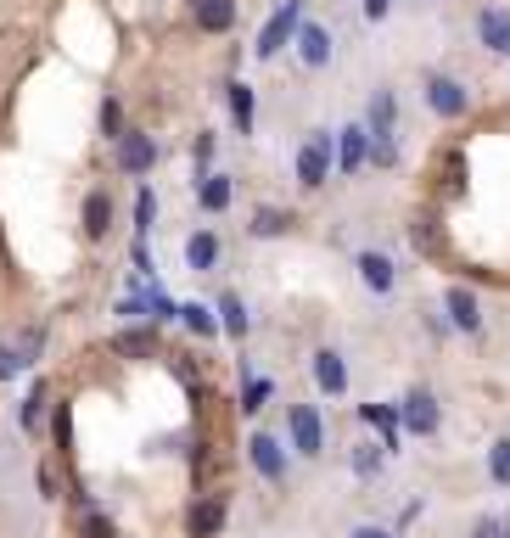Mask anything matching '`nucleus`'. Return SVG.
Returning a JSON list of instances; mask_svg holds the SVG:
<instances>
[{"label": "nucleus", "mask_w": 510, "mask_h": 538, "mask_svg": "<svg viewBox=\"0 0 510 538\" xmlns=\"http://www.w3.org/2000/svg\"><path fill=\"white\" fill-rule=\"evenodd\" d=\"M393 124H398V101H393V90H376V101H370V157L382 163V169H393L398 163V135H393Z\"/></svg>", "instance_id": "nucleus-1"}, {"label": "nucleus", "mask_w": 510, "mask_h": 538, "mask_svg": "<svg viewBox=\"0 0 510 538\" xmlns=\"http://www.w3.org/2000/svg\"><path fill=\"white\" fill-rule=\"evenodd\" d=\"M286 443H292L298 460H320L326 454V421H320L314 404H292L286 410Z\"/></svg>", "instance_id": "nucleus-2"}, {"label": "nucleus", "mask_w": 510, "mask_h": 538, "mask_svg": "<svg viewBox=\"0 0 510 538\" xmlns=\"http://www.w3.org/2000/svg\"><path fill=\"white\" fill-rule=\"evenodd\" d=\"M331 152H337V135L331 129H309V141L298 146V185L303 191H320L331 180Z\"/></svg>", "instance_id": "nucleus-3"}, {"label": "nucleus", "mask_w": 510, "mask_h": 538, "mask_svg": "<svg viewBox=\"0 0 510 538\" xmlns=\"http://www.w3.org/2000/svg\"><path fill=\"white\" fill-rule=\"evenodd\" d=\"M292 443H281L275 432H247V466L258 471L264 482H286V471H292Z\"/></svg>", "instance_id": "nucleus-4"}, {"label": "nucleus", "mask_w": 510, "mask_h": 538, "mask_svg": "<svg viewBox=\"0 0 510 538\" xmlns=\"http://www.w3.org/2000/svg\"><path fill=\"white\" fill-rule=\"evenodd\" d=\"M298 23H303V0H286V6H275V12H270V23L258 29L253 57H258V62L281 57V45H286V40H298Z\"/></svg>", "instance_id": "nucleus-5"}, {"label": "nucleus", "mask_w": 510, "mask_h": 538, "mask_svg": "<svg viewBox=\"0 0 510 538\" xmlns=\"http://www.w3.org/2000/svg\"><path fill=\"white\" fill-rule=\"evenodd\" d=\"M398 426L410 432V438H432L443 426V410L438 398H432V387H410V393L398 398Z\"/></svg>", "instance_id": "nucleus-6"}, {"label": "nucleus", "mask_w": 510, "mask_h": 538, "mask_svg": "<svg viewBox=\"0 0 510 538\" xmlns=\"http://www.w3.org/2000/svg\"><path fill=\"white\" fill-rule=\"evenodd\" d=\"M426 107L438 118H466L471 113V96L460 79H449V73H426Z\"/></svg>", "instance_id": "nucleus-7"}, {"label": "nucleus", "mask_w": 510, "mask_h": 538, "mask_svg": "<svg viewBox=\"0 0 510 538\" xmlns=\"http://www.w3.org/2000/svg\"><path fill=\"white\" fill-rule=\"evenodd\" d=\"M113 163H118L124 174H146V169L157 163V141H152V135H141V129H124V135H118Z\"/></svg>", "instance_id": "nucleus-8"}, {"label": "nucleus", "mask_w": 510, "mask_h": 538, "mask_svg": "<svg viewBox=\"0 0 510 538\" xmlns=\"http://www.w3.org/2000/svg\"><path fill=\"white\" fill-rule=\"evenodd\" d=\"M309 370H314V387H320L326 398H342V393H348V359H342L337 348H314Z\"/></svg>", "instance_id": "nucleus-9"}, {"label": "nucleus", "mask_w": 510, "mask_h": 538, "mask_svg": "<svg viewBox=\"0 0 510 538\" xmlns=\"http://www.w3.org/2000/svg\"><path fill=\"white\" fill-rule=\"evenodd\" d=\"M354 269H359V281H365V292H376V298H387L398 286V264L387 253H376V247H365V253L354 258Z\"/></svg>", "instance_id": "nucleus-10"}, {"label": "nucleus", "mask_w": 510, "mask_h": 538, "mask_svg": "<svg viewBox=\"0 0 510 538\" xmlns=\"http://www.w3.org/2000/svg\"><path fill=\"white\" fill-rule=\"evenodd\" d=\"M219 527H225V499L219 494H202L197 505L185 510V533L191 538H219Z\"/></svg>", "instance_id": "nucleus-11"}, {"label": "nucleus", "mask_w": 510, "mask_h": 538, "mask_svg": "<svg viewBox=\"0 0 510 538\" xmlns=\"http://www.w3.org/2000/svg\"><path fill=\"white\" fill-rule=\"evenodd\" d=\"M443 309H449L454 331H482V303L471 286H449V292H443Z\"/></svg>", "instance_id": "nucleus-12"}, {"label": "nucleus", "mask_w": 510, "mask_h": 538, "mask_svg": "<svg viewBox=\"0 0 510 538\" xmlns=\"http://www.w3.org/2000/svg\"><path fill=\"white\" fill-rule=\"evenodd\" d=\"M370 157V129L365 124H348L337 129V169L342 174H359V163Z\"/></svg>", "instance_id": "nucleus-13"}, {"label": "nucleus", "mask_w": 510, "mask_h": 538, "mask_svg": "<svg viewBox=\"0 0 510 538\" xmlns=\"http://www.w3.org/2000/svg\"><path fill=\"white\" fill-rule=\"evenodd\" d=\"M477 40L494 51V57H510V12L505 6H488V12L477 17Z\"/></svg>", "instance_id": "nucleus-14"}, {"label": "nucleus", "mask_w": 510, "mask_h": 538, "mask_svg": "<svg viewBox=\"0 0 510 538\" xmlns=\"http://www.w3.org/2000/svg\"><path fill=\"white\" fill-rule=\"evenodd\" d=\"M79 225H85V241H101L107 230H113V197H107V191H90Z\"/></svg>", "instance_id": "nucleus-15"}, {"label": "nucleus", "mask_w": 510, "mask_h": 538, "mask_svg": "<svg viewBox=\"0 0 510 538\" xmlns=\"http://www.w3.org/2000/svg\"><path fill=\"white\" fill-rule=\"evenodd\" d=\"M197 29L202 34H230L236 29V0H197Z\"/></svg>", "instance_id": "nucleus-16"}, {"label": "nucleus", "mask_w": 510, "mask_h": 538, "mask_svg": "<svg viewBox=\"0 0 510 538\" xmlns=\"http://www.w3.org/2000/svg\"><path fill=\"white\" fill-rule=\"evenodd\" d=\"M298 57H303V68H326V62H331V29L303 23V29H298Z\"/></svg>", "instance_id": "nucleus-17"}, {"label": "nucleus", "mask_w": 510, "mask_h": 538, "mask_svg": "<svg viewBox=\"0 0 510 538\" xmlns=\"http://www.w3.org/2000/svg\"><path fill=\"white\" fill-rule=\"evenodd\" d=\"M359 421L382 432V449H398V432H404V426H398V410H387V404H359Z\"/></svg>", "instance_id": "nucleus-18"}, {"label": "nucleus", "mask_w": 510, "mask_h": 538, "mask_svg": "<svg viewBox=\"0 0 510 538\" xmlns=\"http://www.w3.org/2000/svg\"><path fill=\"white\" fill-rule=\"evenodd\" d=\"M230 191H236V185H230V174H202L197 202H202L208 213H225V208H230Z\"/></svg>", "instance_id": "nucleus-19"}, {"label": "nucleus", "mask_w": 510, "mask_h": 538, "mask_svg": "<svg viewBox=\"0 0 510 538\" xmlns=\"http://www.w3.org/2000/svg\"><path fill=\"white\" fill-rule=\"evenodd\" d=\"M185 264L197 269V275H202V269H213V264H219V241H213V230H197V236L185 241Z\"/></svg>", "instance_id": "nucleus-20"}, {"label": "nucleus", "mask_w": 510, "mask_h": 538, "mask_svg": "<svg viewBox=\"0 0 510 538\" xmlns=\"http://www.w3.org/2000/svg\"><path fill=\"white\" fill-rule=\"evenodd\" d=\"M113 354H124V359L157 354V326L152 331H118V337H113Z\"/></svg>", "instance_id": "nucleus-21"}, {"label": "nucleus", "mask_w": 510, "mask_h": 538, "mask_svg": "<svg viewBox=\"0 0 510 538\" xmlns=\"http://www.w3.org/2000/svg\"><path fill=\"white\" fill-rule=\"evenodd\" d=\"M348 466H354V477H382L387 449H376V443H354V449H348Z\"/></svg>", "instance_id": "nucleus-22"}, {"label": "nucleus", "mask_w": 510, "mask_h": 538, "mask_svg": "<svg viewBox=\"0 0 510 538\" xmlns=\"http://www.w3.org/2000/svg\"><path fill=\"white\" fill-rule=\"evenodd\" d=\"M230 118H236L241 135H253V85H230Z\"/></svg>", "instance_id": "nucleus-23"}, {"label": "nucleus", "mask_w": 510, "mask_h": 538, "mask_svg": "<svg viewBox=\"0 0 510 538\" xmlns=\"http://www.w3.org/2000/svg\"><path fill=\"white\" fill-rule=\"evenodd\" d=\"M488 482H494V488H510V438L488 443Z\"/></svg>", "instance_id": "nucleus-24"}, {"label": "nucleus", "mask_w": 510, "mask_h": 538, "mask_svg": "<svg viewBox=\"0 0 510 538\" xmlns=\"http://www.w3.org/2000/svg\"><path fill=\"white\" fill-rule=\"evenodd\" d=\"M219 326H225L230 337H247V326H253V320H247L241 298H219Z\"/></svg>", "instance_id": "nucleus-25"}, {"label": "nucleus", "mask_w": 510, "mask_h": 538, "mask_svg": "<svg viewBox=\"0 0 510 538\" xmlns=\"http://www.w3.org/2000/svg\"><path fill=\"white\" fill-rule=\"evenodd\" d=\"M281 230H292V213H281V208H258L253 213V236H281Z\"/></svg>", "instance_id": "nucleus-26"}, {"label": "nucleus", "mask_w": 510, "mask_h": 538, "mask_svg": "<svg viewBox=\"0 0 510 538\" xmlns=\"http://www.w3.org/2000/svg\"><path fill=\"white\" fill-rule=\"evenodd\" d=\"M185 314V326L197 331V337H219V320H213V309H202V303H191V309H180Z\"/></svg>", "instance_id": "nucleus-27"}, {"label": "nucleus", "mask_w": 510, "mask_h": 538, "mask_svg": "<svg viewBox=\"0 0 510 538\" xmlns=\"http://www.w3.org/2000/svg\"><path fill=\"white\" fill-rule=\"evenodd\" d=\"M79 538H118L113 516H101V510H85V522H79Z\"/></svg>", "instance_id": "nucleus-28"}, {"label": "nucleus", "mask_w": 510, "mask_h": 538, "mask_svg": "<svg viewBox=\"0 0 510 538\" xmlns=\"http://www.w3.org/2000/svg\"><path fill=\"white\" fill-rule=\"evenodd\" d=\"M101 135H107V141L124 135V113H118V101H101Z\"/></svg>", "instance_id": "nucleus-29"}, {"label": "nucleus", "mask_w": 510, "mask_h": 538, "mask_svg": "<svg viewBox=\"0 0 510 538\" xmlns=\"http://www.w3.org/2000/svg\"><path fill=\"white\" fill-rule=\"evenodd\" d=\"M152 219H157V197H152V191H141V197H135V230L146 236V230H152Z\"/></svg>", "instance_id": "nucleus-30"}, {"label": "nucleus", "mask_w": 510, "mask_h": 538, "mask_svg": "<svg viewBox=\"0 0 510 538\" xmlns=\"http://www.w3.org/2000/svg\"><path fill=\"white\" fill-rule=\"evenodd\" d=\"M471 538H505V516H477V522H471Z\"/></svg>", "instance_id": "nucleus-31"}, {"label": "nucleus", "mask_w": 510, "mask_h": 538, "mask_svg": "<svg viewBox=\"0 0 510 538\" xmlns=\"http://www.w3.org/2000/svg\"><path fill=\"white\" fill-rule=\"evenodd\" d=\"M264 398H270V382H253L247 393H241V410H247V415H258V410H264Z\"/></svg>", "instance_id": "nucleus-32"}, {"label": "nucleus", "mask_w": 510, "mask_h": 538, "mask_svg": "<svg viewBox=\"0 0 510 538\" xmlns=\"http://www.w3.org/2000/svg\"><path fill=\"white\" fill-rule=\"evenodd\" d=\"M40 410H45V387H34V393H29V404H23V426H29V432L40 426Z\"/></svg>", "instance_id": "nucleus-33"}, {"label": "nucleus", "mask_w": 510, "mask_h": 538, "mask_svg": "<svg viewBox=\"0 0 510 538\" xmlns=\"http://www.w3.org/2000/svg\"><path fill=\"white\" fill-rule=\"evenodd\" d=\"M348 538H398L393 527H382V522H354L348 527Z\"/></svg>", "instance_id": "nucleus-34"}, {"label": "nucleus", "mask_w": 510, "mask_h": 538, "mask_svg": "<svg viewBox=\"0 0 510 538\" xmlns=\"http://www.w3.org/2000/svg\"><path fill=\"white\" fill-rule=\"evenodd\" d=\"M17 370H23V354H12V348H0V382H12Z\"/></svg>", "instance_id": "nucleus-35"}, {"label": "nucleus", "mask_w": 510, "mask_h": 538, "mask_svg": "<svg viewBox=\"0 0 510 538\" xmlns=\"http://www.w3.org/2000/svg\"><path fill=\"white\" fill-rule=\"evenodd\" d=\"M387 12H393V0H365V17H370V23H382Z\"/></svg>", "instance_id": "nucleus-36"}, {"label": "nucleus", "mask_w": 510, "mask_h": 538, "mask_svg": "<svg viewBox=\"0 0 510 538\" xmlns=\"http://www.w3.org/2000/svg\"><path fill=\"white\" fill-rule=\"evenodd\" d=\"M191 157H197V163H208V157H213V135H197V146H191Z\"/></svg>", "instance_id": "nucleus-37"}, {"label": "nucleus", "mask_w": 510, "mask_h": 538, "mask_svg": "<svg viewBox=\"0 0 510 538\" xmlns=\"http://www.w3.org/2000/svg\"><path fill=\"white\" fill-rule=\"evenodd\" d=\"M505 538H510V516H505Z\"/></svg>", "instance_id": "nucleus-38"}, {"label": "nucleus", "mask_w": 510, "mask_h": 538, "mask_svg": "<svg viewBox=\"0 0 510 538\" xmlns=\"http://www.w3.org/2000/svg\"><path fill=\"white\" fill-rule=\"evenodd\" d=\"M191 6H197V0H191Z\"/></svg>", "instance_id": "nucleus-39"}]
</instances>
